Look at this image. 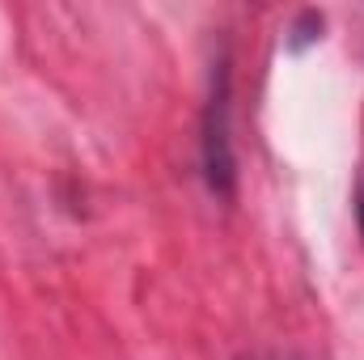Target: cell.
I'll return each instance as SVG.
<instances>
[{
    "instance_id": "2",
    "label": "cell",
    "mask_w": 364,
    "mask_h": 360,
    "mask_svg": "<svg viewBox=\"0 0 364 360\" xmlns=\"http://www.w3.org/2000/svg\"><path fill=\"white\" fill-rule=\"evenodd\" d=\"M360 233H364V191H360Z\"/></svg>"
},
{
    "instance_id": "1",
    "label": "cell",
    "mask_w": 364,
    "mask_h": 360,
    "mask_svg": "<svg viewBox=\"0 0 364 360\" xmlns=\"http://www.w3.org/2000/svg\"><path fill=\"white\" fill-rule=\"evenodd\" d=\"M203 174L216 195H233V136H229V60L216 64L203 110Z\"/></svg>"
}]
</instances>
